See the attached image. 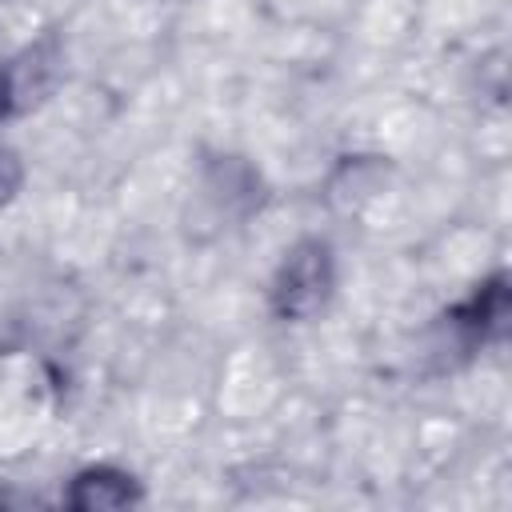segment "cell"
<instances>
[{
	"instance_id": "4",
	"label": "cell",
	"mask_w": 512,
	"mask_h": 512,
	"mask_svg": "<svg viewBox=\"0 0 512 512\" xmlns=\"http://www.w3.org/2000/svg\"><path fill=\"white\" fill-rule=\"evenodd\" d=\"M504 316H508V292H504V276H492L488 284H480L448 320L476 344V340H488L504 328Z\"/></svg>"
},
{
	"instance_id": "2",
	"label": "cell",
	"mask_w": 512,
	"mask_h": 512,
	"mask_svg": "<svg viewBox=\"0 0 512 512\" xmlns=\"http://www.w3.org/2000/svg\"><path fill=\"white\" fill-rule=\"evenodd\" d=\"M64 52L56 36H40L24 52H16L8 64H0V116H20L36 108L60 80Z\"/></svg>"
},
{
	"instance_id": "5",
	"label": "cell",
	"mask_w": 512,
	"mask_h": 512,
	"mask_svg": "<svg viewBox=\"0 0 512 512\" xmlns=\"http://www.w3.org/2000/svg\"><path fill=\"white\" fill-rule=\"evenodd\" d=\"M20 184H24V160L16 148L0 144V208L20 192Z\"/></svg>"
},
{
	"instance_id": "1",
	"label": "cell",
	"mask_w": 512,
	"mask_h": 512,
	"mask_svg": "<svg viewBox=\"0 0 512 512\" xmlns=\"http://www.w3.org/2000/svg\"><path fill=\"white\" fill-rule=\"evenodd\" d=\"M332 288H336L332 244L320 236H304L284 252V260L272 276L268 300L280 320H312L328 304Z\"/></svg>"
},
{
	"instance_id": "3",
	"label": "cell",
	"mask_w": 512,
	"mask_h": 512,
	"mask_svg": "<svg viewBox=\"0 0 512 512\" xmlns=\"http://www.w3.org/2000/svg\"><path fill=\"white\" fill-rule=\"evenodd\" d=\"M140 500V484L132 472L124 468H112V464H96V468H84L72 476L68 492H64V504L68 508H80V512H92V508H124V504H136Z\"/></svg>"
}]
</instances>
